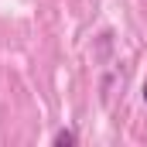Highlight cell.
Masks as SVG:
<instances>
[{
    "mask_svg": "<svg viewBox=\"0 0 147 147\" xmlns=\"http://www.w3.org/2000/svg\"><path fill=\"white\" fill-rule=\"evenodd\" d=\"M51 144H55V147H75V144H79V137H75V130H65V127H62V130H55Z\"/></svg>",
    "mask_w": 147,
    "mask_h": 147,
    "instance_id": "1",
    "label": "cell"
},
{
    "mask_svg": "<svg viewBox=\"0 0 147 147\" xmlns=\"http://www.w3.org/2000/svg\"><path fill=\"white\" fill-rule=\"evenodd\" d=\"M140 99H144V106H147V82H144V89H140Z\"/></svg>",
    "mask_w": 147,
    "mask_h": 147,
    "instance_id": "2",
    "label": "cell"
}]
</instances>
